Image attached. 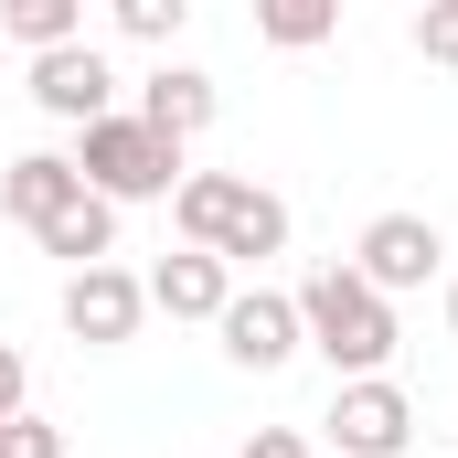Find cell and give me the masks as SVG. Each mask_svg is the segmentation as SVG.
Returning <instances> with one entry per match:
<instances>
[{
	"mask_svg": "<svg viewBox=\"0 0 458 458\" xmlns=\"http://www.w3.org/2000/svg\"><path fill=\"white\" fill-rule=\"evenodd\" d=\"M288 299H299V342L320 352L342 384H373V373L394 362V342H405V331H394V299H373L352 267H310Z\"/></svg>",
	"mask_w": 458,
	"mask_h": 458,
	"instance_id": "6da1fadb",
	"label": "cell"
},
{
	"mask_svg": "<svg viewBox=\"0 0 458 458\" xmlns=\"http://www.w3.org/2000/svg\"><path fill=\"white\" fill-rule=\"evenodd\" d=\"M171 225H182V245H203V256H225V267H267V256L288 245V203H277L267 182H245V171H182Z\"/></svg>",
	"mask_w": 458,
	"mask_h": 458,
	"instance_id": "7a4b0ae2",
	"label": "cell"
},
{
	"mask_svg": "<svg viewBox=\"0 0 458 458\" xmlns=\"http://www.w3.org/2000/svg\"><path fill=\"white\" fill-rule=\"evenodd\" d=\"M75 182L97 192V203H171L182 192V149L160 139V128H139V117L117 107V117H97V128H75Z\"/></svg>",
	"mask_w": 458,
	"mask_h": 458,
	"instance_id": "3957f363",
	"label": "cell"
},
{
	"mask_svg": "<svg viewBox=\"0 0 458 458\" xmlns=\"http://www.w3.org/2000/svg\"><path fill=\"white\" fill-rule=\"evenodd\" d=\"M437 256H448V234L427 225V214H373L362 245H352L342 267L373 288V299H405V288H427V277H437Z\"/></svg>",
	"mask_w": 458,
	"mask_h": 458,
	"instance_id": "277c9868",
	"label": "cell"
},
{
	"mask_svg": "<svg viewBox=\"0 0 458 458\" xmlns=\"http://www.w3.org/2000/svg\"><path fill=\"white\" fill-rule=\"evenodd\" d=\"M320 427H331V448H342V458H405V448H416V405H405V384H394V373L342 384Z\"/></svg>",
	"mask_w": 458,
	"mask_h": 458,
	"instance_id": "5b68a950",
	"label": "cell"
},
{
	"mask_svg": "<svg viewBox=\"0 0 458 458\" xmlns=\"http://www.w3.org/2000/svg\"><path fill=\"white\" fill-rule=\"evenodd\" d=\"M32 107L64 117V128H97V117H117V75L97 43H64V54H32Z\"/></svg>",
	"mask_w": 458,
	"mask_h": 458,
	"instance_id": "8992f818",
	"label": "cell"
},
{
	"mask_svg": "<svg viewBox=\"0 0 458 458\" xmlns=\"http://www.w3.org/2000/svg\"><path fill=\"white\" fill-rule=\"evenodd\" d=\"M139 320H149V288H139L128 267H86V277H64V331H75L86 352L139 342Z\"/></svg>",
	"mask_w": 458,
	"mask_h": 458,
	"instance_id": "52a82bcc",
	"label": "cell"
},
{
	"mask_svg": "<svg viewBox=\"0 0 458 458\" xmlns=\"http://www.w3.org/2000/svg\"><path fill=\"white\" fill-rule=\"evenodd\" d=\"M214 331H225V352L245 362V373H277V362L310 352V342H299V299H288V288H234Z\"/></svg>",
	"mask_w": 458,
	"mask_h": 458,
	"instance_id": "ba28073f",
	"label": "cell"
},
{
	"mask_svg": "<svg viewBox=\"0 0 458 458\" xmlns=\"http://www.w3.org/2000/svg\"><path fill=\"white\" fill-rule=\"evenodd\" d=\"M214 107H225V97H214V75H203V64H160V75H149V86H139V128H160V139H171V149H192V139H203V128H214Z\"/></svg>",
	"mask_w": 458,
	"mask_h": 458,
	"instance_id": "9c48e42d",
	"label": "cell"
},
{
	"mask_svg": "<svg viewBox=\"0 0 458 458\" xmlns=\"http://www.w3.org/2000/svg\"><path fill=\"white\" fill-rule=\"evenodd\" d=\"M139 288H149V310H171V320H225L234 267H225V256H203V245H182V256H160Z\"/></svg>",
	"mask_w": 458,
	"mask_h": 458,
	"instance_id": "30bf717a",
	"label": "cell"
},
{
	"mask_svg": "<svg viewBox=\"0 0 458 458\" xmlns=\"http://www.w3.org/2000/svg\"><path fill=\"white\" fill-rule=\"evenodd\" d=\"M75 192H86V182H75V160H64V149H21V160L0 171V214H11V225H32V234L54 225Z\"/></svg>",
	"mask_w": 458,
	"mask_h": 458,
	"instance_id": "8fae6325",
	"label": "cell"
},
{
	"mask_svg": "<svg viewBox=\"0 0 458 458\" xmlns=\"http://www.w3.org/2000/svg\"><path fill=\"white\" fill-rule=\"evenodd\" d=\"M32 245H43V256H64L75 277H86V267H117V203L75 192V203H64V214H54L43 234H32Z\"/></svg>",
	"mask_w": 458,
	"mask_h": 458,
	"instance_id": "7c38bea8",
	"label": "cell"
},
{
	"mask_svg": "<svg viewBox=\"0 0 458 458\" xmlns=\"http://www.w3.org/2000/svg\"><path fill=\"white\" fill-rule=\"evenodd\" d=\"M0 32L21 54H64V43H86V11L75 0H0Z\"/></svg>",
	"mask_w": 458,
	"mask_h": 458,
	"instance_id": "4fadbf2b",
	"label": "cell"
},
{
	"mask_svg": "<svg viewBox=\"0 0 458 458\" xmlns=\"http://www.w3.org/2000/svg\"><path fill=\"white\" fill-rule=\"evenodd\" d=\"M256 32H267L277 54H310V43L342 32V11H331V0H256Z\"/></svg>",
	"mask_w": 458,
	"mask_h": 458,
	"instance_id": "5bb4252c",
	"label": "cell"
},
{
	"mask_svg": "<svg viewBox=\"0 0 458 458\" xmlns=\"http://www.w3.org/2000/svg\"><path fill=\"white\" fill-rule=\"evenodd\" d=\"M182 21H192V0H117L128 43H182Z\"/></svg>",
	"mask_w": 458,
	"mask_h": 458,
	"instance_id": "9a60e30c",
	"label": "cell"
},
{
	"mask_svg": "<svg viewBox=\"0 0 458 458\" xmlns=\"http://www.w3.org/2000/svg\"><path fill=\"white\" fill-rule=\"evenodd\" d=\"M0 458H64V427L54 416H11L0 427Z\"/></svg>",
	"mask_w": 458,
	"mask_h": 458,
	"instance_id": "2e32d148",
	"label": "cell"
},
{
	"mask_svg": "<svg viewBox=\"0 0 458 458\" xmlns=\"http://www.w3.org/2000/svg\"><path fill=\"white\" fill-rule=\"evenodd\" d=\"M416 54L427 64H458V0H427L416 11Z\"/></svg>",
	"mask_w": 458,
	"mask_h": 458,
	"instance_id": "e0dca14e",
	"label": "cell"
},
{
	"mask_svg": "<svg viewBox=\"0 0 458 458\" xmlns=\"http://www.w3.org/2000/svg\"><path fill=\"white\" fill-rule=\"evenodd\" d=\"M21 394H32V362H21V352L0 342V427H11V416H21Z\"/></svg>",
	"mask_w": 458,
	"mask_h": 458,
	"instance_id": "ac0fdd59",
	"label": "cell"
},
{
	"mask_svg": "<svg viewBox=\"0 0 458 458\" xmlns=\"http://www.w3.org/2000/svg\"><path fill=\"white\" fill-rule=\"evenodd\" d=\"M234 458H310V437H299V427H256Z\"/></svg>",
	"mask_w": 458,
	"mask_h": 458,
	"instance_id": "d6986e66",
	"label": "cell"
},
{
	"mask_svg": "<svg viewBox=\"0 0 458 458\" xmlns=\"http://www.w3.org/2000/svg\"><path fill=\"white\" fill-rule=\"evenodd\" d=\"M448 342H458V277H448Z\"/></svg>",
	"mask_w": 458,
	"mask_h": 458,
	"instance_id": "ffe728a7",
	"label": "cell"
}]
</instances>
